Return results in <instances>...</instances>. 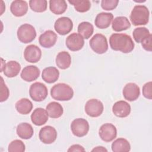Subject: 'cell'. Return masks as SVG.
Segmentation results:
<instances>
[{
	"mask_svg": "<svg viewBox=\"0 0 152 152\" xmlns=\"http://www.w3.org/2000/svg\"><path fill=\"white\" fill-rule=\"evenodd\" d=\"M109 44L112 49L127 53L134 49V43L129 35L123 33H113L109 38Z\"/></svg>",
	"mask_w": 152,
	"mask_h": 152,
	"instance_id": "6da1fadb",
	"label": "cell"
},
{
	"mask_svg": "<svg viewBox=\"0 0 152 152\" xmlns=\"http://www.w3.org/2000/svg\"><path fill=\"white\" fill-rule=\"evenodd\" d=\"M150 12L147 7L143 5L134 6L130 14V20L132 24L135 26L145 25L149 21Z\"/></svg>",
	"mask_w": 152,
	"mask_h": 152,
	"instance_id": "7a4b0ae2",
	"label": "cell"
},
{
	"mask_svg": "<svg viewBox=\"0 0 152 152\" xmlns=\"http://www.w3.org/2000/svg\"><path fill=\"white\" fill-rule=\"evenodd\" d=\"M50 95L53 99L59 101H68L74 96L71 87L65 83H58L50 89Z\"/></svg>",
	"mask_w": 152,
	"mask_h": 152,
	"instance_id": "3957f363",
	"label": "cell"
},
{
	"mask_svg": "<svg viewBox=\"0 0 152 152\" xmlns=\"http://www.w3.org/2000/svg\"><path fill=\"white\" fill-rule=\"evenodd\" d=\"M17 34L18 40L21 42L23 43H28L35 39L36 37V31L32 25L26 23L18 27Z\"/></svg>",
	"mask_w": 152,
	"mask_h": 152,
	"instance_id": "277c9868",
	"label": "cell"
},
{
	"mask_svg": "<svg viewBox=\"0 0 152 152\" xmlns=\"http://www.w3.org/2000/svg\"><path fill=\"white\" fill-rule=\"evenodd\" d=\"M90 46L91 49L96 53H104L108 49V43L106 37L100 33L94 34L90 39Z\"/></svg>",
	"mask_w": 152,
	"mask_h": 152,
	"instance_id": "5b68a950",
	"label": "cell"
},
{
	"mask_svg": "<svg viewBox=\"0 0 152 152\" xmlns=\"http://www.w3.org/2000/svg\"><path fill=\"white\" fill-rule=\"evenodd\" d=\"M29 94L34 101L42 102L48 96V88L44 84L40 82H36L30 86Z\"/></svg>",
	"mask_w": 152,
	"mask_h": 152,
	"instance_id": "8992f818",
	"label": "cell"
},
{
	"mask_svg": "<svg viewBox=\"0 0 152 152\" xmlns=\"http://www.w3.org/2000/svg\"><path fill=\"white\" fill-rule=\"evenodd\" d=\"M72 134L78 137L86 135L89 131V124L87 120L83 118H77L72 121L71 124Z\"/></svg>",
	"mask_w": 152,
	"mask_h": 152,
	"instance_id": "52a82bcc",
	"label": "cell"
},
{
	"mask_svg": "<svg viewBox=\"0 0 152 152\" xmlns=\"http://www.w3.org/2000/svg\"><path fill=\"white\" fill-rule=\"evenodd\" d=\"M85 112L90 117L96 118L102 115L104 107L101 101L92 99L88 100L85 104Z\"/></svg>",
	"mask_w": 152,
	"mask_h": 152,
	"instance_id": "ba28073f",
	"label": "cell"
},
{
	"mask_svg": "<svg viewBox=\"0 0 152 152\" xmlns=\"http://www.w3.org/2000/svg\"><path fill=\"white\" fill-rule=\"evenodd\" d=\"M99 135L100 138L105 142L113 141L117 135V129L115 126L110 123L102 125L99 128Z\"/></svg>",
	"mask_w": 152,
	"mask_h": 152,
	"instance_id": "9c48e42d",
	"label": "cell"
},
{
	"mask_svg": "<svg viewBox=\"0 0 152 152\" xmlns=\"http://www.w3.org/2000/svg\"><path fill=\"white\" fill-rule=\"evenodd\" d=\"M73 28V23L68 17H62L57 19L54 24L55 31L60 35H66L69 33Z\"/></svg>",
	"mask_w": 152,
	"mask_h": 152,
	"instance_id": "30bf717a",
	"label": "cell"
},
{
	"mask_svg": "<svg viewBox=\"0 0 152 152\" xmlns=\"http://www.w3.org/2000/svg\"><path fill=\"white\" fill-rule=\"evenodd\" d=\"M39 137L43 143L50 144L56 140L57 138V132L53 126L47 125L40 129Z\"/></svg>",
	"mask_w": 152,
	"mask_h": 152,
	"instance_id": "8fae6325",
	"label": "cell"
},
{
	"mask_svg": "<svg viewBox=\"0 0 152 152\" xmlns=\"http://www.w3.org/2000/svg\"><path fill=\"white\" fill-rule=\"evenodd\" d=\"M65 43L69 50L75 52L83 48L84 45V38L78 33H73L66 37Z\"/></svg>",
	"mask_w": 152,
	"mask_h": 152,
	"instance_id": "7c38bea8",
	"label": "cell"
},
{
	"mask_svg": "<svg viewBox=\"0 0 152 152\" xmlns=\"http://www.w3.org/2000/svg\"><path fill=\"white\" fill-rule=\"evenodd\" d=\"M42 56L40 49L35 45L27 46L24 51V59L28 62L36 63L38 62Z\"/></svg>",
	"mask_w": 152,
	"mask_h": 152,
	"instance_id": "4fadbf2b",
	"label": "cell"
},
{
	"mask_svg": "<svg viewBox=\"0 0 152 152\" xmlns=\"http://www.w3.org/2000/svg\"><path fill=\"white\" fill-rule=\"evenodd\" d=\"M122 93L124 98L126 100L129 102L134 101L140 96V87L135 83H129L124 87Z\"/></svg>",
	"mask_w": 152,
	"mask_h": 152,
	"instance_id": "5bb4252c",
	"label": "cell"
},
{
	"mask_svg": "<svg viewBox=\"0 0 152 152\" xmlns=\"http://www.w3.org/2000/svg\"><path fill=\"white\" fill-rule=\"evenodd\" d=\"M112 112L117 117L125 118L130 114L131 106L126 101H118L112 106Z\"/></svg>",
	"mask_w": 152,
	"mask_h": 152,
	"instance_id": "9a60e30c",
	"label": "cell"
},
{
	"mask_svg": "<svg viewBox=\"0 0 152 152\" xmlns=\"http://www.w3.org/2000/svg\"><path fill=\"white\" fill-rule=\"evenodd\" d=\"M57 40V35L52 30H49L42 33L39 38V42L41 46L50 48L53 46Z\"/></svg>",
	"mask_w": 152,
	"mask_h": 152,
	"instance_id": "2e32d148",
	"label": "cell"
},
{
	"mask_svg": "<svg viewBox=\"0 0 152 152\" xmlns=\"http://www.w3.org/2000/svg\"><path fill=\"white\" fill-rule=\"evenodd\" d=\"M40 69L34 65H28L24 67L21 72V78L26 81L31 82L39 78Z\"/></svg>",
	"mask_w": 152,
	"mask_h": 152,
	"instance_id": "e0dca14e",
	"label": "cell"
},
{
	"mask_svg": "<svg viewBox=\"0 0 152 152\" xmlns=\"http://www.w3.org/2000/svg\"><path fill=\"white\" fill-rule=\"evenodd\" d=\"M48 113L46 110L38 107L34 110L31 115V122L36 126H41L46 123L48 120Z\"/></svg>",
	"mask_w": 152,
	"mask_h": 152,
	"instance_id": "ac0fdd59",
	"label": "cell"
},
{
	"mask_svg": "<svg viewBox=\"0 0 152 152\" xmlns=\"http://www.w3.org/2000/svg\"><path fill=\"white\" fill-rule=\"evenodd\" d=\"M113 18V15L112 13L102 12L97 15L94 23L97 28L104 29L109 27Z\"/></svg>",
	"mask_w": 152,
	"mask_h": 152,
	"instance_id": "d6986e66",
	"label": "cell"
},
{
	"mask_svg": "<svg viewBox=\"0 0 152 152\" xmlns=\"http://www.w3.org/2000/svg\"><path fill=\"white\" fill-rule=\"evenodd\" d=\"M11 13L15 17H22L28 11V4L25 1L15 0L12 2L10 6Z\"/></svg>",
	"mask_w": 152,
	"mask_h": 152,
	"instance_id": "ffe728a7",
	"label": "cell"
},
{
	"mask_svg": "<svg viewBox=\"0 0 152 152\" xmlns=\"http://www.w3.org/2000/svg\"><path fill=\"white\" fill-rule=\"evenodd\" d=\"M59 77L58 69L54 66L45 68L42 74V78L46 83L51 84L56 82Z\"/></svg>",
	"mask_w": 152,
	"mask_h": 152,
	"instance_id": "44dd1931",
	"label": "cell"
},
{
	"mask_svg": "<svg viewBox=\"0 0 152 152\" xmlns=\"http://www.w3.org/2000/svg\"><path fill=\"white\" fill-rule=\"evenodd\" d=\"M16 132L18 136L24 140L30 139L34 134V130L32 126L27 122L18 124L16 129Z\"/></svg>",
	"mask_w": 152,
	"mask_h": 152,
	"instance_id": "7402d4cb",
	"label": "cell"
},
{
	"mask_svg": "<svg viewBox=\"0 0 152 152\" xmlns=\"http://www.w3.org/2000/svg\"><path fill=\"white\" fill-rule=\"evenodd\" d=\"M55 62L57 66L61 69L68 68L71 64V57L69 53L66 51H62L56 55Z\"/></svg>",
	"mask_w": 152,
	"mask_h": 152,
	"instance_id": "603a6c76",
	"label": "cell"
},
{
	"mask_svg": "<svg viewBox=\"0 0 152 152\" xmlns=\"http://www.w3.org/2000/svg\"><path fill=\"white\" fill-rule=\"evenodd\" d=\"M21 69L20 64L15 61H10L5 64L3 72L4 75L8 78L16 77Z\"/></svg>",
	"mask_w": 152,
	"mask_h": 152,
	"instance_id": "cb8c5ba5",
	"label": "cell"
},
{
	"mask_svg": "<svg viewBox=\"0 0 152 152\" xmlns=\"http://www.w3.org/2000/svg\"><path fill=\"white\" fill-rule=\"evenodd\" d=\"M131 27V23L128 19L124 16H119L115 18L112 21V28L115 31L126 30Z\"/></svg>",
	"mask_w": 152,
	"mask_h": 152,
	"instance_id": "d4e9b609",
	"label": "cell"
},
{
	"mask_svg": "<svg viewBox=\"0 0 152 152\" xmlns=\"http://www.w3.org/2000/svg\"><path fill=\"white\" fill-rule=\"evenodd\" d=\"M48 115L51 118H58L61 117L64 112V109L61 104L56 102L49 103L46 107Z\"/></svg>",
	"mask_w": 152,
	"mask_h": 152,
	"instance_id": "484cf974",
	"label": "cell"
},
{
	"mask_svg": "<svg viewBox=\"0 0 152 152\" xmlns=\"http://www.w3.org/2000/svg\"><path fill=\"white\" fill-rule=\"evenodd\" d=\"M32 102L27 98H22L15 103L17 111L22 115L28 114L33 109Z\"/></svg>",
	"mask_w": 152,
	"mask_h": 152,
	"instance_id": "4316f807",
	"label": "cell"
},
{
	"mask_svg": "<svg viewBox=\"0 0 152 152\" xmlns=\"http://www.w3.org/2000/svg\"><path fill=\"white\" fill-rule=\"evenodd\" d=\"M130 150L131 145L129 141L124 138H117L112 144V150L113 152H127Z\"/></svg>",
	"mask_w": 152,
	"mask_h": 152,
	"instance_id": "83f0119b",
	"label": "cell"
},
{
	"mask_svg": "<svg viewBox=\"0 0 152 152\" xmlns=\"http://www.w3.org/2000/svg\"><path fill=\"white\" fill-rule=\"evenodd\" d=\"M49 8L53 14L60 15L65 12L67 8V4L64 0H50Z\"/></svg>",
	"mask_w": 152,
	"mask_h": 152,
	"instance_id": "f1b7e54d",
	"label": "cell"
},
{
	"mask_svg": "<svg viewBox=\"0 0 152 152\" xmlns=\"http://www.w3.org/2000/svg\"><path fill=\"white\" fill-rule=\"evenodd\" d=\"M94 31V27L89 22L83 21L79 24L78 26V33L84 39H88L90 38Z\"/></svg>",
	"mask_w": 152,
	"mask_h": 152,
	"instance_id": "f546056e",
	"label": "cell"
},
{
	"mask_svg": "<svg viewBox=\"0 0 152 152\" xmlns=\"http://www.w3.org/2000/svg\"><path fill=\"white\" fill-rule=\"evenodd\" d=\"M68 2L74 7L77 11L80 12H87L91 7V3L88 0H72L68 1Z\"/></svg>",
	"mask_w": 152,
	"mask_h": 152,
	"instance_id": "4dcf8cb0",
	"label": "cell"
},
{
	"mask_svg": "<svg viewBox=\"0 0 152 152\" xmlns=\"http://www.w3.org/2000/svg\"><path fill=\"white\" fill-rule=\"evenodd\" d=\"M150 34L149 30L147 28L142 27L135 28L132 33L133 38L137 43H141Z\"/></svg>",
	"mask_w": 152,
	"mask_h": 152,
	"instance_id": "1f68e13d",
	"label": "cell"
},
{
	"mask_svg": "<svg viewBox=\"0 0 152 152\" xmlns=\"http://www.w3.org/2000/svg\"><path fill=\"white\" fill-rule=\"evenodd\" d=\"M47 1L46 0H30L29 5L31 10L36 12H42L47 9Z\"/></svg>",
	"mask_w": 152,
	"mask_h": 152,
	"instance_id": "d6a6232c",
	"label": "cell"
},
{
	"mask_svg": "<svg viewBox=\"0 0 152 152\" xmlns=\"http://www.w3.org/2000/svg\"><path fill=\"white\" fill-rule=\"evenodd\" d=\"M26 147L24 142L20 140H15L8 145V151L9 152H24Z\"/></svg>",
	"mask_w": 152,
	"mask_h": 152,
	"instance_id": "836d02e7",
	"label": "cell"
},
{
	"mask_svg": "<svg viewBox=\"0 0 152 152\" xmlns=\"http://www.w3.org/2000/svg\"><path fill=\"white\" fill-rule=\"evenodd\" d=\"M119 1L118 0H103L101 2L102 8L107 11L114 10L118 5Z\"/></svg>",
	"mask_w": 152,
	"mask_h": 152,
	"instance_id": "e575fe53",
	"label": "cell"
},
{
	"mask_svg": "<svg viewBox=\"0 0 152 152\" xmlns=\"http://www.w3.org/2000/svg\"><path fill=\"white\" fill-rule=\"evenodd\" d=\"M1 98H0V102H3L5 100H7L9 97L10 95V91L8 90V88L5 84L3 78L1 77Z\"/></svg>",
	"mask_w": 152,
	"mask_h": 152,
	"instance_id": "d590c367",
	"label": "cell"
},
{
	"mask_svg": "<svg viewBox=\"0 0 152 152\" xmlns=\"http://www.w3.org/2000/svg\"><path fill=\"white\" fill-rule=\"evenodd\" d=\"M142 95L144 97L151 100L152 98L151 81L145 83L142 87Z\"/></svg>",
	"mask_w": 152,
	"mask_h": 152,
	"instance_id": "8d00e7d4",
	"label": "cell"
},
{
	"mask_svg": "<svg viewBox=\"0 0 152 152\" xmlns=\"http://www.w3.org/2000/svg\"><path fill=\"white\" fill-rule=\"evenodd\" d=\"M151 42H152V35L151 34H150L147 38H145L141 42V45L144 48V49H145L147 51L151 52L152 50Z\"/></svg>",
	"mask_w": 152,
	"mask_h": 152,
	"instance_id": "74e56055",
	"label": "cell"
},
{
	"mask_svg": "<svg viewBox=\"0 0 152 152\" xmlns=\"http://www.w3.org/2000/svg\"><path fill=\"white\" fill-rule=\"evenodd\" d=\"M85 149L84 148V147L79 144H74L72 145H71L68 149V151H85Z\"/></svg>",
	"mask_w": 152,
	"mask_h": 152,
	"instance_id": "f35d334b",
	"label": "cell"
},
{
	"mask_svg": "<svg viewBox=\"0 0 152 152\" xmlns=\"http://www.w3.org/2000/svg\"><path fill=\"white\" fill-rule=\"evenodd\" d=\"M91 151H102V152L106 151L107 152V150L102 146H99V147H96L94 148Z\"/></svg>",
	"mask_w": 152,
	"mask_h": 152,
	"instance_id": "ab89813d",
	"label": "cell"
}]
</instances>
